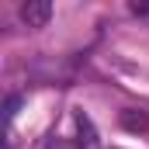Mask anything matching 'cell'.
<instances>
[{"label": "cell", "mask_w": 149, "mask_h": 149, "mask_svg": "<svg viewBox=\"0 0 149 149\" xmlns=\"http://www.w3.org/2000/svg\"><path fill=\"white\" fill-rule=\"evenodd\" d=\"M17 108H21V97H7V108H3V118L10 121V118L17 114Z\"/></svg>", "instance_id": "obj_4"}, {"label": "cell", "mask_w": 149, "mask_h": 149, "mask_svg": "<svg viewBox=\"0 0 149 149\" xmlns=\"http://www.w3.org/2000/svg\"><path fill=\"white\" fill-rule=\"evenodd\" d=\"M73 125H76V149H101V135L83 108H73Z\"/></svg>", "instance_id": "obj_1"}, {"label": "cell", "mask_w": 149, "mask_h": 149, "mask_svg": "<svg viewBox=\"0 0 149 149\" xmlns=\"http://www.w3.org/2000/svg\"><path fill=\"white\" fill-rule=\"evenodd\" d=\"M121 128H125V132H146L149 128V114L146 111H135V108L121 111Z\"/></svg>", "instance_id": "obj_3"}, {"label": "cell", "mask_w": 149, "mask_h": 149, "mask_svg": "<svg viewBox=\"0 0 149 149\" xmlns=\"http://www.w3.org/2000/svg\"><path fill=\"white\" fill-rule=\"evenodd\" d=\"M17 14H21V21H24L28 28H45L49 17H52V3H49V0H24Z\"/></svg>", "instance_id": "obj_2"}]
</instances>
